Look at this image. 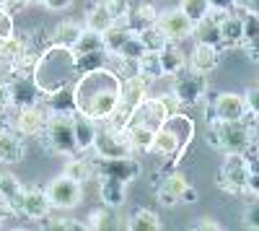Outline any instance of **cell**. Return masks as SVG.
<instances>
[{
	"label": "cell",
	"instance_id": "6da1fadb",
	"mask_svg": "<svg viewBox=\"0 0 259 231\" xmlns=\"http://www.w3.org/2000/svg\"><path fill=\"white\" fill-rule=\"evenodd\" d=\"M73 94H75V112L96 122H104L109 120V114L119 104L122 78L112 68L85 70L73 81Z\"/></svg>",
	"mask_w": 259,
	"mask_h": 231
},
{
	"label": "cell",
	"instance_id": "7a4b0ae2",
	"mask_svg": "<svg viewBox=\"0 0 259 231\" xmlns=\"http://www.w3.org/2000/svg\"><path fill=\"white\" fill-rule=\"evenodd\" d=\"M31 75L36 81V86L41 89V94L55 91L60 86H70L73 78H78V68H75V52L68 47H57L50 45L47 50H41L34 60Z\"/></svg>",
	"mask_w": 259,
	"mask_h": 231
},
{
	"label": "cell",
	"instance_id": "3957f363",
	"mask_svg": "<svg viewBox=\"0 0 259 231\" xmlns=\"http://www.w3.org/2000/svg\"><path fill=\"white\" fill-rule=\"evenodd\" d=\"M192 135H194V122L182 114V112H174L163 120V125L153 133V145L150 151L158 153V156H168V169L177 166L184 153H187V145L192 143Z\"/></svg>",
	"mask_w": 259,
	"mask_h": 231
},
{
	"label": "cell",
	"instance_id": "277c9868",
	"mask_svg": "<svg viewBox=\"0 0 259 231\" xmlns=\"http://www.w3.org/2000/svg\"><path fill=\"white\" fill-rule=\"evenodd\" d=\"M254 120L256 114L246 112L241 120H228V122H210L207 140L212 148H221L226 153H249L254 145Z\"/></svg>",
	"mask_w": 259,
	"mask_h": 231
},
{
	"label": "cell",
	"instance_id": "5b68a950",
	"mask_svg": "<svg viewBox=\"0 0 259 231\" xmlns=\"http://www.w3.org/2000/svg\"><path fill=\"white\" fill-rule=\"evenodd\" d=\"M36 138L52 153H60V156L78 153L75 151V135H73V114H47L45 130Z\"/></svg>",
	"mask_w": 259,
	"mask_h": 231
},
{
	"label": "cell",
	"instance_id": "8992f818",
	"mask_svg": "<svg viewBox=\"0 0 259 231\" xmlns=\"http://www.w3.org/2000/svg\"><path fill=\"white\" fill-rule=\"evenodd\" d=\"M6 89H8L11 109H24V107L41 104V89L36 86L31 70H11V75H6Z\"/></svg>",
	"mask_w": 259,
	"mask_h": 231
},
{
	"label": "cell",
	"instance_id": "52a82bcc",
	"mask_svg": "<svg viewBox=\"0 0 259 231\" xmlns=\"http://www.w3.org/2000/svg\"><path fill=\"white\" fill-rule=\"evenodd\" d=\"M251 169L254 166L246 153H226L221 174H218V184L231 195H241V192H246V182H249Z\"/></svg>",
	"mask_w": 259,
	"mask_h": 231
},
{
	"label": "cell",
	"instance_id": "ba28073f",
	"mask_svg": "<svg viewBox=\"0 0 259 231\" xmlns=\"http://www.w3.org/2000/svg\"><path fill=\"white\" fill-rule=\"evenodd\" d=\"M171 94H174L177 101L184 104V107H194V104H200L205 99V94H207V75L184 65L182 70L174 73V86H171Z\"/></svg>",
	"mask_w": 259,
	"mask_h": 231
},
{
	"label": "cell",
	"instance_id": "9c48e42d",
	"mask_svg": "<svg viewBox=\"0 0 259 231\" xmlns=\"http://www.w3.org/2000/svg\"><path fill=\"white\" fill-rule=\"evenodd\" d=\"M91 166H94V174L106 177V179H117L122 184L135 182L143 174V164L138 159H133V156H119V159H101V156H96L91 161Z\"/></svg>",
	"mask_w": 259,
	"mask_h": 231
},
{
	"label": "cell",
	"instance_id": "30bf717a",
	"mask_svg": "<svg viewBox=\"0 0 259 231\" xmlns=\"http://www.w3.org/2000/svg\"><path fill=\"white\" fill-rule=\"evenodd\" d=\"M91 148L96 151V156L101 159H119V156H133V148L124 138L122 130L112 128V125L104 122V128H96V135H94V145Z\"/></svg>",
	"mask_w": 259,
	"mask_h": 231
},
{
	"label": "cell",
	"instance_id": "8fae6325",
	"mask_svg": "<svg viewBox=\"0 0 259 231\" xmlns=\"http://www.w3.org/2000/svg\"><path fill=\"white\" fill-rule=\"evenodd\" d=\"M45 192L50 198V208H57V211H73V208H78L80 200H83V184L62 174L47 187Z\"/></svg>",
	"mask_w": 259,
	"mask_h": 231
},
{
	"label": "cell",
	"instance_id": "7c38bea8",
	"mask_svg": "<svg viewBox=\"0 0 259 231\" xmlns=\"http://www.w3.org/2000/svg\"><path fill=\"white\" fill-rule=\"evenodd\" d=\"M246 117V104L241 94H218L210 99V107H207V122L218 120V122H228V120H241Z\"/></svg>",
	"mask_w": 259,
	"mask_h": 231
},
{
	"label": "cell",
	"instance_id": "4fadbf2b",
	"mask_svg": "<svg viewBox=\"0 0 259 231\" xmlns=\"http://www.w3.org/2000/svg\"><path fill=\"white\" fill-rule=\"evenodd\" d=\"M13 122L11 128L18 130L21 135H39L41 130H45V122H47V109L41 107V104H34V107H24V109H13Z\"/></svg>",
	"mask_w": 259,
	"mask_h": 231
},
{
	"label": "cell",
	"instance_id": "5bb4252c",
	"mask_svg": "<svg viewBox=\"0 0 259 231\" xmlns=\"http://www.w3.org/2000/svg\"><path fill=\"white\" fill-rule=\"evenodd\" d=\"M166 117H168V112L161 104V99L158 96H145L133 109V114H130L127 122H138V125H145V128H150V130H158Z\"/></svg>",
	"mask_w": 259,
	"mask_h": 231
},
{
	"label": "cell",
	"instance_id": "9a60e30c",
	"mask_svg": "<svg viewBox=\"0 0 259 231\" xmlns=\"http://www.w3.org/2000/svg\"><path fill=\"white\" fill-rule=\"evenodd\" d=\"M158 26L163 29L168 42H182V39L192 36V29H194V24L179 8H171L166 13H158Z\"/></svg>",
	"mask_w": 259,
	"mask_h": 231
},
{
	"label": "cell",
	"instance_id": "2e32d148",
	"mask_svg": "<svg viewBox=\"0 0 259 231\" xmlns=\"http://www.w3.org/2000/svg\"><path fill=\"white\" fill-rule=\"evenodd\" d=\"M18 213H24L29 221H45L50 216V198L39 187H24V198H21Z\"/></svg>",
	"mask_w": 259,
	"mask_h": 231
},
{
	"label": "cell",
	"instance_id": "e0dca14e",
	"mask_svg": "<svg viewBox=\"0 0 259 231\" xmlns=\"http://www.w3.org/2000/svg\"><path fill=\"white\" fill-rule=\"evenodd\" d=\"M158 184H156V195L161 200V205L166 208H174L177 203H182V192H184V187L189 184L184 179V174L179 172H171V174H158Z\"/></svg>",
	"mask_w": 259,
	"mask_h": 231
},
{
	"label": "cell",
	"instance_id": "ac0fdd59",
	"mask_svg": "<svg viewBox=\"0 0 259 231\" xmlns=\"http://www.w3.org/2000/svg\"><path fill=\"white\" fill-rule=\"evenodd\" d=\"M24 156H26V140H24V135H21L18 130H13V128L0 133V164L13 166L18 161H24Z\"/></svg>",
	"mask_w": 259,
	"mask_h": 231
},
{
	"label": "cell",
	"instance_id": "d6986e66",
	"mask_svg": "<svg viewBox=\"0 0 259 231\" xmlns=\"http://www.w3.org/2000/svg\"><path fill=\"white\" fill-rule=\"evenodd\" d=\"M41 107L50 114H73L75 112V94H73V83L70 86H60L55 91L41 94Z\"/></svg>",
	"mask_w": 259,
	"mask_h": 231
},
{
	"label": "cell",
	"instance_id": "ffe728a7",
	"mask_svg": "<svg viewBox=\"0 0 259 231\" xmlns=\"http://www.w3.org/2000/svg\"><path fill=\"white\" fill-rule=\"evenodd\" d=\"M21 198H24V184L18 182V177L11 172H0V203L11 216L18 213Z\"/></svg>",
	"mask_w": 259,
	"mask_h": 231
},
{
	"label": "cell",
	"instance_id": "44dd1931",
	"mask_svg": "<svg viewBox=\"0 0 259 231\" xmlns=\"http://www.w3.org/2000/svg\"><path fill=\"white\" fill-rule=\"evenodd\" d=\"M236 16L241 18V31H244V45L249 57L256 62V39H259V18L254 13V8H244V6H236L233 8Z\"/></svg>",
	"mask_w": 259,
	"mask_h": 231
},
{
	"label": "cell",
	"instance_id": "7402d4cb",
	"mask_svg": "<svg viewBox=\"0 0 259 231\" xmlns=\"http://www.w3.org/2000/svg\"><path fill=\"white\" fill-rule=\"evenodd\" d=\"M212 18L218 21V29H221L223 45H228V47H239V45H244L241 18L236 16V11H223L221 16H212Z\"/></svg>",
	"mask_w": 259,
	"mask_h": 231
},
{
	"label": "cell",
	"instance_id": "603a6c76",
	"mask_svg": "<svg viewBox=\"0 0 259 231\" xmlns=\"http://www.w3.org/2000/svg\"><path fill=\"white\" fill-rule=\"evenodd\" d=\"M96 128H99L96 120L85 117V114H80V112H73V135H75V151H78V153L91 151Z\"/></svg>",
	"mask_w": 259,
	"mask_h": 231
},
{
	"label": "cell",
	"instance_id": "cb8c5ba5",
	"mask_svg": "<svg viewBox=\"0 0 259 231\" xmlns=\"http://www.w3.org/2000/svg\"><path fill=\"white\" fill-rule=\"evenodd\" d=\"M218 62H221V50L218 47H210V45H202V42H197L192 50V57H189V65L192 70H197V73H212L215 68H218Z\"/></svg>",
	"mask_w": 259,
	"mask_h": 231
},
{
	"label": "cell",
	"instance_id": "d4e9b609",
	"mask_svg": "<svg viewBox=\"0 0 259 231\" xmlns=\"http://www.w3.org/2000/svg\"><path fill=\"white\" fill-rule=\"evenodd\" d=\"M158 21V11H156V6H150V3H138V6H130V11H127V16H124V24H127V29L130 31H143V29H148V26H153Z\"/></svg>",
	"mask_w": 259,
	"mask_h": 231
},
{
	"label": "cell",
	"instance_id": "484cf974",
	"mask_svg": "<svg viewBox=\"0 0 259 231\" xmlns=\"http://www.w3.org/2000/svg\"><path fill=\"white\" fill-rule=\"evenodd\" d=\"M122 133L130 143V148H133V153H148L150 145H153V133L156 130L145 128V125H138V122H127L122 128Z\"/></svg>",
	"mask_w": 259,
	"mask_h": 231
},
{
	"label": "cell",
	"instance_id": "4316f807",
	"mask_svg": "<svg viewBox=\"0 0 259 231\" xmlns=\"http://www.w3.org/2000/svg\"><path fill=\"white\" fill-rule=\"evenodd\" d=\"M83 31H85V26H83V24H78V21H62V24H57V29L52 31V36H50V45L75 50V45L80 42Z\"/></svg>",
	"mask_w": 259,
	"mask_h": 231
},
{
	"label": "cell",
	"instance_id": "83f0119b",
	"mask_svg": "<svg viewBox=\"0 0 259 231\" xmlns=\"http://www.w3.org/2000/svg\"><path fill=\"white\" fill-rule=\"evenodd\" d=\"M158 60H161V68H163V75H174L177 70H182L187 65L184 60V52L179 47V42H166V45L158 50Z\"/></svg>",
	"mask_w": 259,
	"mask_h": 231
},
{
	"label": "cell",
	"instance_id": "f1b7e54d",
	"mask_svg": "<svg viewBox=\"0 0 259 231\" xmlns=\"http://www.w3.org/2000/svg\"><path fill=\"white\" fill-rule=\"evenodd\" d=\"M112 24H117V21L112 18V13L106 11V6L101 3H91L89 8H85V29L89 31H96V34H101V31H106Z\"/></svg>",
	"mask_w": 259,
	"mask_h": 231
},
{
	"label": "cell",
	"instance_id": "f546056e",
	"mask_svg": "<svg viewBox=\"0 0 259 231\" xmlns=\"http://www.w3.org/2000/svg\"><path fill=\"white\" fill-rule=\"evenodd\" d=\"M192 34L197 36V42H202V45H210V47H223V39H221V29H218V21L212 18V13L207 18H202L200 24H194Z\"/></svg>",
	"mask_w": 259,
	"mask_h": 231
},
{
	"label": "cell",
	"instance_id": "4dcf8cb0",
	"mask_svg": "<svg viewBox=\"0 0 259 231\" xmlns=\"http://www.w3.org/2000/svg\"><path fill=\"white\" fill-rule=\"evenodd\" d=\"M133 34H135V31H130L127 24H122V21H119V24H112L106 31H101V45H104V50L109 52V55H117L119 47H122Z\"/></svg>",
	"mask_w": 259,
	"mask_h": 231
},
{
	"label": "cell",
	"instance_id": "1f68e13d",
	"mask_svg": "<svg viewBox=\"0 0 259 231\" xmlns=\"http://www.w3.org/2000/svg\"><path fill=\"white\" fill-rule=\"evenodd\" d=\"M135 75L145 78L148 83L156 81L163 75V68H161V60H158V52H143L138 60H135Z\"/></svg>",
	"mask_w": 259,
	"mask_h": 231
},
{
	"label": "cell",
	"instance_id": "d6a6232c",
	"mask_svg": "<svg viewBox=\"0 0 259 231\" xmlns=\"http://www.w3.org/2000/svg\"><path fill=\"white\" fill-rule=\"evenodd\" d=\"M161 218L156 211H148V208H138V211L127 218V228L130 231H161Z\"/></svg>",
	"mask_w": 259,
	"mask_h": 231
},
{
	"label": "cell",
	"instance_id": "836d02e7",
	"mask_svg": "<svg viewBox=\"0 0 259 231\" xmlns=\"http://www.w3.org/2000/svg\"><path fill=\"white\" fill-rule=\"evenodd\" d=\"M124 190H127V184L117 182V179H106L101 177V184H99V195L104 200V205H109V208H119L124 205Z\"/></svg>",
	"mask_w": 259,
	"mask_h": 231
},
{
	"label": "cell",
	"instance_id": "e575fe53",
	"mask_svg": "<svg viewBox=\"0 0 259 231\" xmlns=\"http://www.w3.org/2000/svg\"><path fill=\"white\" fill-rule=\"evenodd\" d=\"M85 226L89 228H104V231H112L117 228V216L112 213V208L109 205H104V208H96V211L89 213V221H85Z\"/></svg>",
	"mask_w": 259,
	"mask_h": 231
},
{
	"label": "cell",
	"instance_id": "d590c367",
	"mask_svg": "<svg viewBox=\"0 0 259 231\" xmlns=\"http://www.w3.org/2000/svg\"><path fill=\"white\" fill-rule=\"evenodd\" d=\"M62 174L83 184V182H89L94 177V166H91L89 159H70L68 164H65V172Z\"/></svg>",
	"mask_w": 259,
	"mask_h": 231
},
{
	"label": "cell",
	"instance_id": "8d00e7d4",
	"mask_svg": "<svg viewBox=\"0 0 259 231\" xmlns=\"http://www.w3.org/2000/svg\"><path fill=\"white\" fill-rule=\"evenodd\" d=\"M138 36H140V42H143V47L148 50V52H158L166 42H168V36L163 34V29L158 26V21L153 26H148V29H143V31H138Z\"/></svg>",
	"mask_w": 259,
	"mask_h": 231
},
{
	"label": "cell",
	"instance_id": "74e56055",
	"mask_svg": "<svg viewBox=\"0 0 259 231\" xmlns=\"http://www.w3.org/2000/svg\"><path fill=\"white\" fill-rule=\"evenodd\" d=\"M179 11L192 21V24H200L202 18L210 16V3H207V0H182Z\"/></svg>",
	"mask_w": 259,
	"mask_h": 231
},
{
	"label": "cell",
	"instance_id": "f35d334b",
	"mask_svg": "<svg viewBox=\"0 0 259 231\" xmlns=\"http://www.w3.org/2000/svg\"><path fill=\"white\" fill-rule=\"evenodd\" d=\"M145 52V47H143V42H140V36L138 34H133V36H130L127 42H124V45L119 47V52H117V57H122V60H138L140 55Z\"/></svg>",
	"mask_w": 259,
	"mask_h": 231
},
{
	"label": "cell",
	"instance_id": "ab89813d",
	"mask_svg": "<svg viewBox=\"0 0 259 231\" xmlns=\"http://www.w3.org/2000/svg\"><path fill=\"white\" fill-rule=\"evenodd\" d=\"M101 3L106 6V11L112 13V18L117 21H124V16H127V11H130V6H133V0H101Z\"/></svg>",
	"mask_w": 259,
	"mask_h": 231
},
{
	"label": "cell",
	"instance_id": "60d3db41",
	"mask_svg": "<svg viewBox=\"0 0 259 231\" xmlns=\"http://www.w3.org/2000/svg\"><path fill=\"white\" fill-rule=\"evenodd\" d=\"M45 228H52V231H85L89 226L80 223V221H73V218H57V221H47Z\"/></svg>",
	"mask_w": 259,
	"mask_h": 231
},
{
	"label": "cell",
	"instance_id": "b9f144b4",
	"mask_svg": "<svg viewBox=\"0 0 259 231\" xmlns=\"http://www.w3.org/2000/svg\"><path fill=\"white\" fill-rule=\"evenodd\" d=\"M16 34V24H13V13H8L6 8H0V36L11 39Z\"/></svg>",
	"mask_w": 259,
	"mask_h": 231
},
{
	"label": "cell",
	"instance_id": "7bdbcfd3",
	"mask_svg": "<svg viewBox=\"0 0 259 231\" xmlns=\"http://www.w3.org/2000/svg\"><path fill=\"white\" fill-rule=\"evenodd\" d=\"M244 223H246V228H259V205H256L254 198H249V208L244 213Z\"/></svg>",
	"mask_w": 259,
	"mask_h": 231
},
{
	"label": "cell",
	"instance_id": "ee69618b",
	"mask_svg": "<svg viewBox=\"0 0 259 231\" xmlns=\"http://www.w3.org/2000/svg\"><path fill=\"white\" fill-rule=\"evenodd\" d=\"M241 96H244V104H246V112L256 114L259 112V89L256 86H249L246 94H241Z\"/></svg>",
	"mask_w": 259,
	"mask_h": 231
},
{
	"label": "cell",
	"instance_id": "f6af8a7d",
	"mask_svg": "<svg viewBox=\"0 0 259 231\" xmlns=\"http://www.w3.org/2000/svg\"><path fill=\"white\" fill-rule=\"evenodd\" d=\"M0 112H8V114H11V101H8V89H6L3 68H0Z\"/></svg>",
	"mask_w": 259,
	"mask_h": 231
},
{
	"label": "cell",
	"instance_id": "bcb514c9",
	"mask_svg": "<svg viewBox=\"0 0 259 231\" xmlns=\"http://www.w3.org/2000/svg\"><path fill=\"white\" fill-rule=\"evenodd\" d=\"M207 3H210V11L223 13V11H233L236 6H239V0H207Z\"/></svg>",
	"mask_w": 259,
	"mask_h": 231
},
{
	"label": "cell",
	"instance_id": "7dc6e473",
	"mask_svg": "<svg viewBox=\"0 0 259 231\" xmlns=\"http://www.w3.org/2000/svg\"><path fill=\"white\" fill-rule=\"evenodd\" d=\"M29 6V0H0V8H6L8 13H16V11H24Z\"/></svg>",
	"mask_w": 259,
	"mask_h": 231
},
{
	"label": "cell",
	"instance_id": "c3c4849f",
	"mask_svg": "<svg viewBox=\"0 0 259 231\" xmlns=\"http://www.w3.org/2000/svg\"><path fill=\"white\" fill-rule=\"evenodd\" d=\"M194 228H200V231H221V228H223V223L210 221V218H202V221L194 223Z\"/></svg>",
	"mask_w": 259,
	"mask_h": 231
},
{
	"label": "cell",
	"instance_id": "681fc988",
	"mask_svg": "<svg viewBox=\"0 0 259 231\" xmlns=\"http://www.w3.org/2000/svg\"><path fill=\"white\" fill-rule=\"evenodd\" d=\"M45 6L50 11H68L73 6V0H45Z\"/></svg>",
	"mask_w": 259,
	"mask_h": 231
},
{
	"label": "cell",
	"instance_id": "f907efd6",
	"mask_svg": "<svg viewBox=\"0 0 259 231\" xmlns=\"http://www.w3.org/2000/svg\"><path fill=\"white\" fill-rule=\"evenodd\" d=\"M197 200V190H194V187H184V192H182V203H194Z\"/></svg>",
	"mask_w": 259,
	"mask_h": 231
},
{
	"label": "cell",
	"instance_id": "816d5d0a",
	"mask_svg": "<svg viewBox=\"0 0 259 231\" xmlns=\"http://www.w3.org/2000/svg\"><path fill=\"white\" fill-rule=\"evenodd\" d=\"M11 128V114L8 112H0V133Z\"/></svg>",
	"mask_w": 259,
	"mask_h": 231
},
{
	"label": "cell",
	"instance_id": "f5cc1de1",
	"mask_svg": "<svg viewBox=\"0 0 259 231\" xmlns=\"http://www.w3.org/2000/svg\"><path fill=\"white\" fill-rule=\"evenodd\" d=\"M29 6H45V0H29Z\"/></svg>",
	"mask_w": 259,
	"mask_h": 231
},
{
	"label": "cell",
	"instance_id": "db71d44e",
	"mask_svg": "<svg viewBox=\"0 0 259 231\" xmlns=\"http://www.w3.org/2000/svg\"><path fill=\"white\" fill-rule=\"evenodd\" d=\"M6 42H8V39H3V36H0V52H3V47H6Z\"/></svg>",
	"mask_w": 259,
	"mask_h": 231
}]
</instances>
